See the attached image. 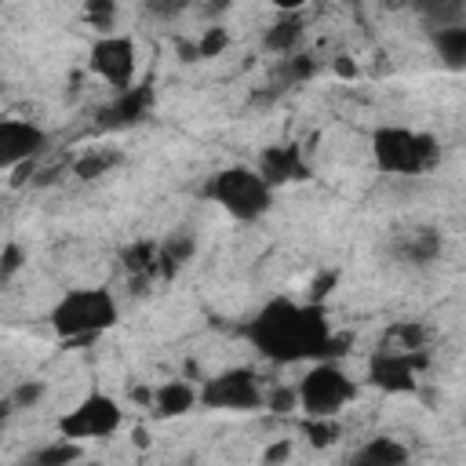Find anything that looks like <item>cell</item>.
Listing matches in <instances>:
<instances>
[{"label":"cell","mask_w":466,"mask_h":466,"mask_svg":"<svg viewBox=\"0 0 466 466\" xmlns=\"http://www.w3.org/2000/svg\"><path fill=\"white\" fill-rule=\"evenodd\" d=\"M120 426H124V408H120L116 397H109V393H102V390L84 393V397H80L69 411H62L58 422H55V430H58L62 437L80 441V444H87V441H106V437H113Z\"/></svg>","instance_id":"cell-6"},{"label":"cell","mask_w":466,"mask_h":466,"mask_svg":"<svg viewBox=\"0 0 466 466\" xmlns=\"http://www.w3.org/2000/svg\"><path fill=\"white\" fill-rule=\"evenodd\" d=\"M306 433H309V444L328 448V444H335V437H339V422H335V419H309V415H306Z\"/></svg>","instance_id":"cell-25"},{"label":"cell","mask_w":466,"mask_h":466,"mask_svg":"<svg viewBox=\"0 0 466 466\" xmlns=\"http://www.w3.org/2000/svg\"><path fill=\"white\" fill-rule=\"evenodd\" d=\"M273 182L255 164H229L211 175L208 197L233 218V222H258L273 208Z\"/></svg>","instance_id":"cell-4"},{"label":"cell","mask_w":466,"mask_h":466,"mask_svg":"<svg viewBox=\"0 0 466 466\" xmlns=\"http://www.w3.org/2000/svg\"><path fill=\"white\" fill-rule=\"evenodd\" d=\"M441 248H444V240H441L437 229H404L400 240H397V255H400L404 262H411V266H430V262H437Z\"/></svg>","instance_id":"cell-15"},{"label":"cell","mask_w":466,"mask_h":466,"mask_svg":"<svg viewBox=\"0 0 466 466\" xmlns=\"http://www.w3.org/2000/svg\"><path fill=\"white\" fill-rule=\"evenodd\" d=\"M44 149H47V131L36 120H22V116L0 120V164H4V171L18 167V164H33Z\"/></svg>","instance_id":"cell-10"},{"label":"cell","mask_w":466,"mask_h":466,"mask_svg":"<svg viewBox=\"0 0 466 466\" xmlns=\"http://www.w3.org/2000/svg\"><path fill=\"white\" fill-rule=\"evenodd\" d=\"M193 251H197V240H193V233L178 229V233L164 237V240H160V273H164V277L178 273V269H182V266L193 258Z\"/></svg>","instance_id":"cell-19"},{"label":"cell","mask_w":466,"mask_h":466,"mask_svg":"<svg viewBox=\"0 0 466 466\" xmlns=\"http://www.w3.org/2000/svg\"><path fill=\"white\" fill-rule=\"evenodd\" d=\"M40 393H44V382H22L18 390H11L7 408H11V411H15V408H29V404L40 400Z\"/></svg>","instance_id":"cell-26"},{"label":"cell","mask_w":466,"mask_h":466,"mask_svg":"<svg viewBox=\"0 0 466 466\" xmlns=\"http://www.w3.org/2000/svg\"><path fill=\"white\" fill-rule=\"evenodd\" d=\"M149 106H153V87L149 84H135L127 91H116V98L98 113V124L102 127H116V131L131 127L149 113Z\"/></svg>","instance_id":"cell-12"},{"label":"cell","mask_w":466,"mask_h":466,"mask_svg":"<svg viewBox=\"0 0 466 466\" xmlns=\"http://www.w3.org/2000/svg\"><path fill=\"white\" fill-rule=\"evenodd\" d=\"M84 455V444L80 441H69V437H55L51 444H44V448H36L33 455H29V462H36V466H66V462H76Z\"/></svg>","instance_id":"cell-20"},{"label":"cell","mask_w":466,"mask_h":466,"mask_svg":"<svg viewBox=\"0 0 466 466\" xmlns=\"http://www.w3.org/2000/svg\"><path fill=\"white\" fill-rule=\"evenodd\" d=\"M200 404L211 411H255L266 408V386L251 368H226L200 382Z\"/></svg>","instance_id":"cell-7"},{"label":"cell","mask_w":466,"mask_h":466,"mask_svg":"<svg viewBox=\"0 0 466 466\" xmlns=\"http://www.w3.org/2000/svg\"><path fill=\"white\" fill-rule=\"evenodd\" d=\"M419 15H426V18H433L437 25H444V22H459L455 18V11H459V0H408Z\"/></svg>","instance_id":"cell-23"},{"label":"cell","mask_w":466,"mask_h":466,"mask_svg":"<svg viewBox=\"0 0 466 466\" xmlns=\"http://www.w3.org/2000/svg\"><path fill=\"white\" fill-rule=\"evenodd\" d=\"M116 15H120L116 0H84V4H80V18L87 22V29H91L95 36L116 33Z\"/></svg>","instance_id":"cell-22"},{"label":"cell","mask_w":466,"mask_h":466,"mask_svg":"<svg viewBox=\"0 0 466 466\" xmlns=\"http://www.w3.org/2000/svg\"><path fill=\"white\" fill-rule=\"evenodd\" d=\"M120 164V153L116 149H87L84 157H76V164H73V175L76 178H84V182H91V178H102V175H109L113 167Z\"/></svg>","instance_id":"cell-21"},{"label":"cell","mask_w":466,"mask_h":466,"mask_svg":"<svg viewBox=\"0 0 466 466\" xmlns=\"http://www.w3.org/2000/svg\"><path fill=\"white\" fill-rule=\"evenodd\" d=\"M433 40V55L444 69H466V22H444V25H433L430 33Z\"/></svg>","instance_id":"cell-14"},{"label":"cell","mask_w":466,"mask_h":466,"mask_svg":"<svg viewBox=\"0 0 466 466\" xmlns=\"http://www.w3.org/2000/svg\"><path fill=\"white\" fill-rule=\"evenodd\" d=\"M302 40H306V22H302V15H280L266 33H262V44H266V51H273V55H295L299 47H302Z\"/></svg>","instance_id":"cell-17"},{"label":"cell","mask_w":466,"mask_h":466,"mask_svg":"<svg viewBox=\"0 0 466 466\" xmlns=\"http://www.w3.org/2000/svg\"><path fill=\"white\" fill-rule=\"evenodd\" d=\"M255 167L273 182V189H277V186H291V182H306V178L313 175L306 153H302L295 142L266 146V149L258 153V164H255Z\"/></svg>","instance_id":"cell-11"},{"label":"cell","mask_w":466,"mask_h":466,"mask_svg":"<svg viewBox=\"0 0 466 466\" xmlns=\"http://www.w3.org/2000/svg\"><path fill=\"white\" fill-rule=\"evenodd\" d=\"M120 320V306L113 299L109 288L102 284H84V288H69L58 295V302L47 313V324L58 339L66 342H87L98 339L102 331H109Z\"/></svg>","instance_id":"cell-2"},{"label":"cell","mask_w":466,"mask_h":466,"mask_svg":"<svg viewBox=\"0 0 466 466\" xmlns=\"http://www.w3.org/2000/svg\"><path fill=\"white\" fill-rule=\"evenodd\" d=\"M22 266H25V248L18 240H7L0 251V284H11Z\"/></svg>","instance_id":"cell-24"},{"label":"cell","mask_w":466,"mask_h":466,"mask_svg":"<svg viewBox=\"0 0 466 466\" xmlns=\"http://www.w3.org/2000/svg\"><path fill=\"white\" fill-rule=\"evenodd\" d=\"M339 73H342V76H353V73H357V66H353V62H339Z\"/></svg>","instance_id":"cell-31"},{"label":"cell","mask_w":466,"mask_h":466,"mask_svg":"<svg viewBox=\"0 0 466 466\" xmlns=\"http://www.w3.org/2000/svg\"><path fill=\"white\" fill-rule=\"evenodd\" d=\"M153 415L157 419H182L200 404V386L186 382V379H167L149 393Z\"/></svg>","instance_id":"cell-13"},{"label":"cell","mask_w":466,"mask_h":466,"mask_svg":"<svg viewBox=\"0 0 466 466\" xmlns=\"http://www.w3.org/2000/svg\"><path fill=\"white\" fill-rule=\"evenodd\" d=\"M244 339L273 364H302V360H320L335 357L342 350L324 306L317 299L299 302L291 295H273L266 299L251 320L244 324Z\"/></svg>","instance_id":"cell-1"},{"label":"cell","mask_w":466,"mask_h":466,"mask_svg":"<svg viewBox=\"0 0 466 466\" xmlns=\"http://www.w3.org/2000/svg\"><path fill=\"white\" fill-rule=\"evenodd\" d=\"M266 408H273V411H291V408H299V393L291 390V386H280V390H266Z\"/></svg>","instance_id":"cell-27"},{"label":"cell","mask_w":466,"mask_h":466,"mask_svg":"<svg viewBox=\"0 0 466 466\" xmlns=\"http://www.w3.org/2000/svg\"><path fill=\"white\" fill-rule=\"evenodd\" d=\"M146 4H149L153 15H164V18H171V15H178L186 7V0H146Z\"/></svg>","instance_id":"cell-29"},{"label":"cell","mask_w":466,"mask_h":466,"mask_svg":"<svg viewBox=\"0 0 466 466\" xmlns=\"http://www.w3.org/2000/svg\"><path fill=\"white\" fill-rule=\"evenodd\" d=\"M120 262L127 269V277L142 280L149 273H160V240H135L120 251Z\"/></svg>","instance_id":"cell-18"},{"label":"cell","mask_w":466,"mask_h":466,"mask_svg":"<svg viewBox=\"0 0 466 466\" xmlns=\"http://www.w3.org/2000/svg\"><path fill=\"white\" fill-rule=\"evenodd\" d=\"M295 393L299 408L309 419H339V411L357 400V379L335 357H320L309 360V368L295 382Z\"/></svg>","instance_id":"cell-5"},{"label":"cell","mask_w":466,"mask_h":466,"mask_svg":"<svg viewBox=\"0 0 466 466\" xmlns=\"http://www.w3.org/2000/svg\"><path fill=\"white\" fill-rule=\"evenodd\" d=\"M266 4H269V7H277L280 15H302L313 0H266Z\"/></svg>","instance_id":"cell-30"},{"label":"cell","mask_w":466,"mask_h":466,"mask_svg":"<svg viewBox=\"0 0 466 466\" xmlns=\"http://www.w3.org/2000/svg\"><path fill=\"white\" fill-rule=\"evenodd\" d=\"M222 47H226V33H222V29H211V33L197 44V55H200V58H211V55H218Z\"/></svg>","instance_id":"cell-28"},{"label":"cell","mask_w":466,"mask_h":466,"mask_svg":"<svg viewBox=\"0 0 466 466\" xmlns=\"http://www.w3.org/2000/svg\"><path fill=\"white\" fill-rule=\"evenodd\" d=\"M408 455H411L408 444L397 437H368L350 459L357 466H400V462H408Z\"/></svg>","instance_id":"cell-16"},{"label":"cell","mask_w":466,"mask_h":466,"mask_svg":"<svg viewBox=\"0 0 466 466\" xmlns=\"http://www.w3.org/2000/svg\"><path fill=\"white\" fill-rule=\"evenodd\" d=\"M371 160L382 175H426L441 160V146L430 131L408 124H379L371 131Z\"/></svg>","instance_id":"cell-3"},{"label":"cell","mask_w":466,"mask_h":466,"mask_svg":"<svg viewBox=\"0 0 466 466\" xmlns=\"http://www.w3.org/2000/svg\"><path fill=\"white\" fill-rule=\"evenodd\" d=\"M87 66L113 91H127L138 76V47L127 33H102L87 47Z\"/></svg>","instance_id":"cell-8"},{"label":"cell","mask_w":466,"mask_h":466,"mask_svg":"<svg viewBox=\"0 0 466 466\" xmlns=\"http://www.w3.org/2000/svg\"><path fill=\"white\" fill-rule=\"evenodd\" d=\"M426 357L422 350H400V346H382L368 360V382L382 393H415L419 371Z\"/></svg>","instance_id":"cell-9"}]
</instances>
